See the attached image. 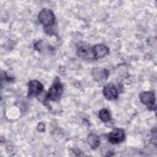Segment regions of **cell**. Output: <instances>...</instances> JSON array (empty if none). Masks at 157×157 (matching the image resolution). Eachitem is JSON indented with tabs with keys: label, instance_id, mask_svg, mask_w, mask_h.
<instances>
[{
	"label": "cell",
	"instance_id": "5b68a950",
	"mask_svg": "<svg viewBox=\"0 0 157 157\" xmlns=\"http://www.w3.org/2000/svg\"><path fill=\"white\" fill-rule=\"evenodd\" d=\"M124 131L120 128L113 129L108 135V140L112 144H120L124 140Z\"/></svg>",
	"mask_w": 157,
	"mask_h": 157
},
{
	"label": "cell",
	"instance_id": "ba28073f",
	"mask_svg": "<svg viewBox=\"0 0 157 157\" xmlns=\"http://www.w3.org/2000/svg\"><path fill=\"white\" fill-rule=\"evenodd\" d=\"M91 73L94 79L98 82H105L109 76V71L107 69L99 67L93 68Z\"/></svg>",
	"mask_w": 157,
	"mask_h": 157
},
{
	"label": "cell",
	"instance_id": "7a4b0ae2",
	"mask_svg": "<svg viewBox=\"0 0 157 157\" xmlns=\"http://www.w3.org/2000/svg\"><path fill=\"white\" fill-rule=\"evenodd\" d=\"M38 20L40 23H41L44 28L50 29L51 27L54 25L55 21V17L54 13L51 9H43L39 12L38 15Z\"/></svg>",
	"mask_w": 157,
	"mask_h": 157
},
{
	"label": "cell",
	"instance_id": "8fae6325",
	"mask_svg": "<svg viewBox=\"0 0 157 157\" xmlns=\"http://www.w3.org/2000/svg\"><path fill=\"white\" fill-rule=\"evenodd\" d=\"M99 117L104 122H109L111 120V114L107 109H102L99 111Z\"/></svg>",
	"mask_w": 157,
	"mask_h": 157
},
{
	"label": "cell",
	"instance_id": "7c38bea8",
	"mask_svg": "<svg viewBox=\"0 0 157 157\" xmlns=\"http://www.w3.org/2000/svg\"><path fill=\"white\" fill-rule=\"evenodd\" d=\"M37 130L40 132H43L45 131V125L44 123H39L38 126H37Z\"/></svg>",
	"mask_w": 157,
	"mask_h": 157
},
{
	"label": "cell",
	"instance_id": "52a82bcc",
	"mask_svg": "<svg viewBox=\"0 0 157 157\" xmlns=\"http://www.w3.org/2000/svg\"><path fill=\"white\" fill-rule=\"evenodd\" d=\"M104 97L108 100H115L118 98L117 87L112 83H109L104 86L102 90Z\"/></svg>",
	"mask_w": 157,
	"mask_h": 157
},
{
	"label": "cell",
	"instance_id": "6da1fadb",
	"mask_svg": "<svg viewBox=\"0 0 157 157\" xmlns=\"http://www.w3.org/2000/svg\"><path fill=\"white\" fill-rule=\"evenodd\" d=\"M63 85L58 77H56L46 96L45 101H58L63 92Z\"/></svg>",
	"mask_w": 157,
	"mask_h": 157
},
{
	"label": "cell",
	"instance_id": "277c9868",
	"mask_svg": "<svg viewBox=\"0 0 157 157\" xmlns=\"http://www.w3.org/2000/svg\"><path fill=\"white\" fill-rule=\"evenodd\" d=\"M139 98L142 103L145 104L148 109L153 110L155 109V95L152 91H143L139 94Z\"/></svg>",
	"mask_w": 157,
	"mask_h": 157
},
{
	"label": "cell",
	"instance_id": "30bf717a",
	"mask_svg": "<svg viewBox=\"0 0 157 157\" xmlns=\"http://www.w3.org/2000/svg\"><path fill=\"white\" fill-rule=\"evenodd\" d=\"M87 142L93 149H96L100 144L99 137L95 134H90L87 137Z\"/></svg>",
	"mask_w": 157,
	"mask_h": 157
},
{
	"label": "cell",
	"instance_id": "9c48e42d",
	"mask_svg": "<svg viewBox=\"0 0 157 157\" xmlns=\"http://www.w3.org/2000/svg\"><path fill=\"white\" fill-rule=\"evenodd\" d=\"M93 52L94 59L104 57L109 53V48L102 44H96L93 47Z\"/></svg>",
	"mask_w": 157,
	"mask_h": 157
},
{
	"label": "cell",
	"instance_id": "3957f363",
	"mask_svg": "<svg viewBox=\"0 0 157 157\" xmlns=\"http://www.w3.org/2000/svg\"><path fill=\"white\" fill-rule=\"evenodd\" d=\"M77 52L78 55L83 59H94L93 47L83 42H79L77 44Z\"/></svg>",
	"mask_w": 157,
	"mask_h": 157
},
{
	"label": "cell",
	"instance_id": "8992f818",
	"mask_svg": "<svg viewBox=\"0 0 157 157\" xmlns=\"http://www.w3.org/2000/svg\"><path fill=\"white\" fill-rule=\"evenodd\" d=\"M44 89L43 85L36 80H31L28 83V96H36L40 94Z\"/></svg>",
	"mask_w": 157,
	"mask_h": 157
}]
</instances>
